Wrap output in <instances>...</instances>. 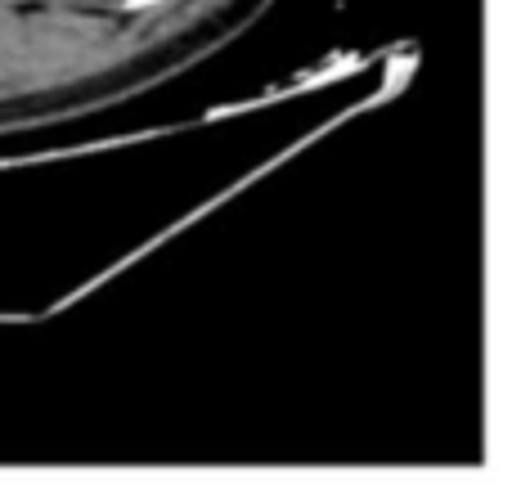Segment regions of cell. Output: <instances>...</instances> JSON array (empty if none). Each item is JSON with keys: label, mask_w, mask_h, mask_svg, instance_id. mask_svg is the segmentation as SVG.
<instances>
[{"label": "cell", "mask_w": 512, "mask_h": 494, "mask_svg": "<svg viewBox=\"0 0 512 494\" xmlns=\"http://www.w3.org/2000/svg\"><path fill=\"white\" fill-rule=\"evenodd\" d=\"M144 5H153V0H131V9H144Z\"/></svg>", "instance_id": "cell-1"}]
</instances>
